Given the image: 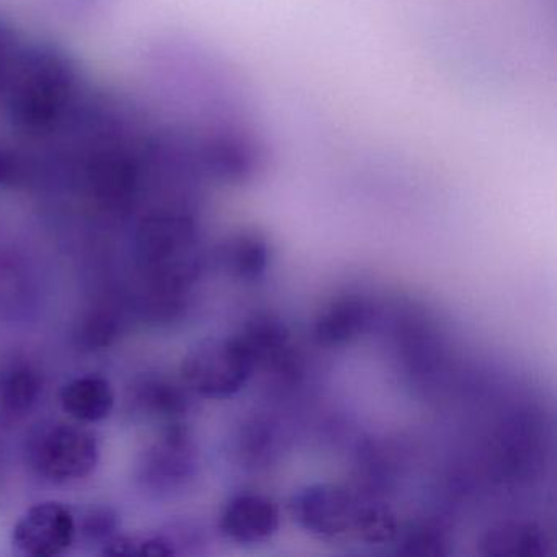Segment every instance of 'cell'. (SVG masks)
I'll return each mask as SVG.
<instances>
[{
    "mask_svg": "<svg viewBox=\"0 0 557 557\" xmlns=\"http://www.w3.org/2000/svg\"><path fill=\"white\" fill-rule=\"evenodd\" d=\"M24 455L37 478L50 484H70L96 471L100 446L84 423L44 420L25 438Z\"/></svg>",
    "mask_w": 557,
    "mask_h": 557,
    "instance_id": "6da1fadb",
    "label": "cell"
},
{
    "mask_svg": "<svg viewBox=\"0 0 557 557\" xmlns=\"http://www.w3.org/2000/svg\"><path fill=\"white\" fill-rule=\"evenodd\" d=\"M256 368V357L239 335L207 337L188 348L181 376L198 396L226 399L246 386Z\"/></svg>",
    "mask_w": 557,
    "mask_h": 557,
    "instance_id": "7a4b0ae2",
    "label": "cell"
},
{
    "mask_svg": "<svg viewBox=\"0 0 557 557\" xmlns=\"http://www.w3.org/2000/svg\"><path fill=\"white\" fill-rule=\"evenodd\" d=\"M77 536V523L67 505L45 500L32 505L15 523L12 544L18 553L54 557L67 553Z\"/></svg>",
    "mask_w": 557,
    "mask_h": 557,
    "instance_id": "3957f363",
    "label": "cell"
},
{
    "mask_svg": "<svg viewBox=\"0 0 557 557\" xmlns=\"http://www.w3.org/2000/svg\"><path fill=\"white\" fill-rule=\"evenodd\" d=\"M360 502L350 491L335 484H312L293 495V518L309 533L322 537L342 536L354 530Z\"/></svg>",
    "mask_w": 557,
    "mask_h": 557,
    "instance_id": "277c9868",
    "label": "cell"
},
{
    "mask_svg": "<svg viewBox=\"0 0 557 557\" xmlns=\"http://www.w3.org/2000/svg\"><path fill=\"white\" fill-rule=\"evenodd\" d=\"M280 528V508L257 492H240L224 504L220 530L234 543L256 544L269 540Z\"/></svg>",
    "mask_w": 557,
    "mask_h": 557,
    "instance_id": "5b68a950",
    "label": "cell"
},
{
    "mask_svg": "<svg viewBox=\"0 0 557 557\" xmlns=\"http://www.w3.org/2000/svg\"><path fill=\"white\" fill-rule=\"evenodd\" d=\"M370 321V302L364 296H337L319 312L315 319V337L327 347H341L360 337Z\"/></svg>",
    "mask_w": 557,
    "mask_h": 557,
    "instance_id": "8992f818",
    "label": "cell"
},
{
    "mask_svg": "<svg viewBox=\"0 0 557 557\" xmlns=\"http://www.w3.org/2000/svg\"><path fill=\"white\" fill-rule=\"evenodd\" d=\"M60 403L74 422L99 423L109 419L115 409V389L107 377L86 374L61 387Z\"/></svg>",
    "mask_w": 557,
    "mask_h": 557,
    "instance_id": "52a82bcc",
    "label": "cell"
},
{
    "mask_svg": "<svg viewBox=\"0 0 557 557\" xmlns=\"http://www.w3.org/2000/svg\"><path fill=\"white\" fill-rule=\"evenodd\" d=\"M44 393V374L24 357L0 363V410L8 416L30 412Z\"/></svg>",
    "mask_w": 557,
    "mask_h": 557,
    "instance_id": "ba28073f",
    "label": "cell"
},
{
    "mask_svg": "<svg viewBox=\"0 0 557 557\" xmlns=\"http://www.w3.org/2000/svg\"><path fill=\"white\" fill-rule=\"evenodd\" d=\"M272 246L262 231L246 230L227 237L220 247V260L234 278L256 282L267 272Z\"/></svg>",
    "mask_w": 557,
    "mask_h": 557,
    "instance_id": "9c48e42d",
    "label": "cell"
},
{
    "mask_svg": "<svg viewBox=\"0 0 557 557\" xmlns=\"http://www.w3.org/2000/svg\"><path fill=\"white\" fill-rule=\"evenodd\" d=\"M351 533L368 543H389L397 534L396 517L387 505L377 504V502H364V504L360 502Z\"/></svg>",
    "mask_w": 557,
    "mask_h": 557,
    "instance_id": "30bf717a",
    "label": "cell"
},
{
    "mask_svg": "<svg viewBox=\"0 0 557 557\" xmlns=\"http://www.w3.org/2000/svg\"><path fill=\"white\" fill-rule=\"evenodd\" d=\"M102 554L110 556H172L174 544L162 536H112L103 543Z\"/></svg>",
    "mask_w": 557,
    "mask_h": 557,
    "instance_id": "8fae6325",
    "label": "cell"
},
{
    "mask_svg": "<svg viewBox=\"0 0 557 557\" xmlns=\"http://www.w3.org/2000/svg\"><path fill=\"white\" fill-rule=\"evenodd\" d=\"M145 387L146 389L143 391L139 399L156 416L172 419V417L187 409L184 394L174 384L164 383V381H152V383H146Z\"/></svg>",
    "mask_w": 557,
    "mask_h": 557,
    "instance_id": "7c38bea8",
    "label": "cell"
},
{
    "mask_svg": "<svg viewBox=\"0 0 557 557\" xmlns=\"http://www.w3.org/2000/svg\"><path fill=\"white\" fill-rule=\"evenodd\" d=\"M115 515L112 513V510L109 508H102V510H90L89 513L86 515V520H84V533L87 536L96 537H107V541L112 537L110 531L115 530Z\"/></svg>",
    "mask_w": 557,
    "mask_h": 557,
    "instance_id": "4fadbf2b",
    "label": "cell"
}]
</instances>
